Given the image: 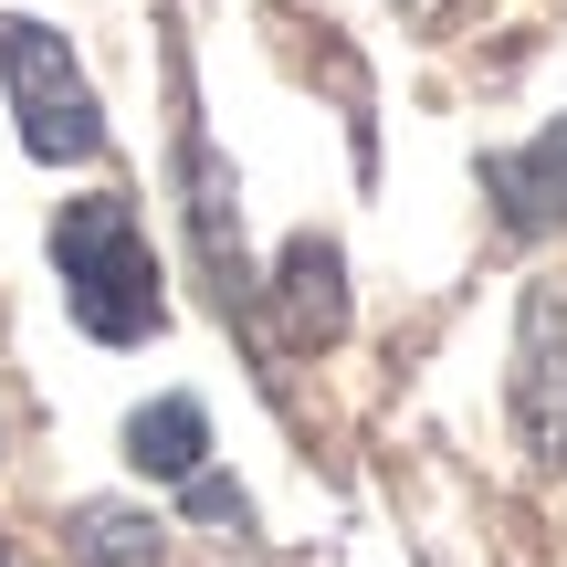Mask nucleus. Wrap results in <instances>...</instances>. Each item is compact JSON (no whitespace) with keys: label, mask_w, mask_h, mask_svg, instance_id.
Here are the masks:
<instances>
[{"label":"nucleus","mask_w":567,"mask_h":567,"mask_svg":"<svg viewBox=\"0 0 567 567\" xmlns=\"http://www.w3.org/2000/svg\"><path fill=\"white\" fill-rule=\"evenodd\" d=\"M53 274H63V316H74L95 347H137V337L168 326L158 252H147L126 189H95V200H74L53 221Z\"/></svg>","instance_id":"nucleus-1"},{"label":"nucleus","mask_w":567,"mask_h":567,"mask_svg":"<svg viewBox=\"0 0 567 567\" xmlns=\"http://www.w3.org/2000/svg\"><path fill=\"white\" fill-rule=\"evenodd\" d=\"M0 95H11V126L42 168H74V158H105V105L84 84L74 42L32 11H0Z\"/></svg>","instance_id":"nucleus-2"},{"label":"nucleus","mask_w":567,"mask_h":567,"mask_svg":"<svg viewBox=\"0 0 567 567\" xmlns=\"http://www.w3.org/2000/svg\"><path fill=\"white\" fill-rule=\"evenodd\" d=\"M515 431L547 473H567V295L536 284L515 316Z\"/></svg>","instance_id":"nucleus-3"},{"label":"nucleus","mask_w":567,"mask_h":567,"mask_svg":"<svg viewBox=\"0 0 567 567\" xmlns=\"http://www.w3.org/2000/svg\"><path fill=\"white\" fill-rule=\"evenodd\" d=\"M484 189H494V210H505V231H557L567 221V116L547 137L484 158Z\"/></svg>","instance_id":"nucleus-4"},{"label":"nucleus","mask_w":567,"mask_h":567,"mask_svg":"<svg viewBox=\"0 0 567 567\" xmlns=\"http://www.w3.org/2000/svg\"><path fill=\"white\" fill-rule=\"evenodd\" d=\"M126 463H137L147 484H189V473H210V410L189 400V389L147 400L137 421H126Z\"/></svg>","instance_id":"nucleus-5"},{"label":"nucleus","mask_w":567,"mask_h":567,"mask_svg":"<svg viewBox=\"0 0 567 567\" xmlns=\"http://www.w3.org/2000/svg\"><path fill=\"white\" fill-rule=\"evenodd\" d=\"M179 168H189V231H200V252H210V274H221V295L243 305V295H252V264L231 252V168L210 158L200 126L179 137Z\"/></svg>","instance_id":"nucleus-6"},{"label":"nucleus","mask_w":567,"mask_h":567,"mask_svg":"<svg viewBox=\"0 0 567 567\" xmlns=\"http://www.w3.org/2000/svg\"><path fill=\"white\" fill-rule=\"evenodd\" d=\"M284 305H295V347H326L347 326V264L326 231H295V252H284Z\"/></svg>","instance_id":"nucleus-7"},{"label":"nucleus","mask_w":567,"mask_h":567,"mask_svg":"<svg viewBox=\"0 0 567 567\" xmlns=\"http://www.w3.org/2000/svg\"><path fill=\"white\" fill-rule=\"evenodd\" d=\"M63 547H74L84 567H158L168 526L137 515V505H74V515H63Z\"/></svg>","instance_id":"nucleus-8"},{"label":"nucleus","mask_w":567,"mask_h":567,"mask_svg":"<svg viewBox=\"0 0 567 567\" xmlns=\"http://www.w3.org/2000/svg\"><path fill=\"white\" fill-rule=\"evenodd\" d=\"M179 505L200 515V526H243V536H252V505H243V484H231V473H189Z\"/></svg>","instance_id":"nucleus-9"},{"label":"nucleus","mask_w":567,"mask_h":567,"mask_svg":"<svg viewBox=\"0 0 567 567\" xmlns=\"http://www.w3.org/2000/svg\"><path fill=\"white\" fill-rule=\"evenodd\" d=\"M0 567H11V547H0Z\"/></svg>","instance_id":"nucleus-10"}]
</instances>
